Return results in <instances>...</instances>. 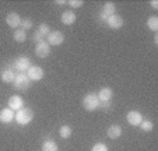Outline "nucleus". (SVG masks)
Segmentation results:
<instances>
[{
  "mask_svg": "<svg viewBox=\"0 0 158 151\" xmlns=\"http://www.w3.org/2000/svg\"><path fill=\"white\" fill-rule=\"evenodd\" d=\"M14 119L17 120L18 124H23V126H25V124H28V123H31V122H32L34 112L30 109V108H21L20 111H17Z\"/></svg>",
  "mask_w": 158,
  "mask_h": 151,
  "instance_id": "f257e3e1",
  "label": "nucleus"
},
{
  "mask_svg": "<svg viewBox=\"0 0 158 151\" xmlns=\"http://www.w3.org/2000/svg\"><path fill=\"white\" fill-rule=\"evenodd\" d=\"M99 104H101V101H99L98 95L94 94V92L87 94L85 97H84V99H83V107H84V109L88 111V112L95 111L97 108L99 107Z\"/></svg>",
  "mask_w": 158,
  "mask_h": 151,
  "instance_id": "f03ea898",
  "label": "nucleus"
},
{
  "mask_svg": "<svg viewBox=\"0 0 158 151\" xmlns=\"http://www.w3.org/2000/svg\"><path fill=\"white\" fill-rule=\"evenodd\" d=\"M30 78L25 73H20V74H15V78H14V87L17 90H25L30 87Z\"/></svg>",
  "mask_w": 158,
  "mask_h": 151,
  "instance_id": "7ed1b4c3",
  "label": "nucleus"
},
{
  "mask_svg": "<svg viewBox=\"0 0 158 151\" xmlns=\"http://www.w3.org/2000/svg\"><path fill=\"white\" fill-rule=\"evenodd\" d=\"M27 76L31 81H39L44 78V70L39 66H31L27 71Z\"/></svg>",
  "mask_w": 158,
  "mask_h": 151,
  "instance_id": "20e7f679",
  "label": "nucleus"
},
{
  "mask_svg": "<svg viewBox=\"0 0 158 151\" xmlns=\"http://www.w3.org/2000/svg\"><path fill=\"white\" fill-rule=\"evenodd\" d=\"M14 67L17 69L20 73H27L28 69L31 67V60L25 56H21L14 62Z\"/></svg>",
  "mask_w": 158,
  "mask_h": 151,
  "instance_id": "39448f33",
  "label": "nucleus"
},
{
  "mask_svg": "<svg viewBox=\"0 0 158 151\" xmlns=\"http://www.w3.org/2000/svg\"><path fill=\"white\" fill-rule=\"evenodd\" d=\"M63 41H64V35H63L60 31H51V32H49V35H48L49 46H51V45L57 46V45L63 44Z\"/></svg>",
  "mask_w": 158,
  "mask_h": 151,
  "instance_id": "423d86ee",
  "label": "nucleus"
},
{
  "mask_svg": "<svg viewBox=\"0 0 158 151\" xmlns=\"http://www.w3.org/2000/svg\"><path fill=\"white\" fill-rule=\"evenodd\" d=\"M51 53V46H49V44L46 41L41 42V44H36V48H35V55L38 57H46L48 55Z\"/></svg>",
  "mask_w": 158,
  "mask_h": 151,
  "instance_id": "0eeeda50",
  "label": "nucleus"
},
{
  "mask_svg": "<svg viewBox=\"0 0 158 151\" xmlns=\"http://www.w3.org/2000/svg\"><path fill=\"white\" fill-rule=\"evenodd\" d=\"M126 119H127V123L131 126H140V123L143 122V115L137 111H130L126 116Z\"/></svg>",
  "mask_w": 158,
  "mask_h": 151,
  "instance_id": "6e6552de",
  "label": "nucleus"
},
{
  "mask_svg": "<svg viewBox=\"0 0 158 151\" xmlns=\"http://www.w3.org/2000/svg\"><path fill=\"white\" fill-rule=\"evenodd\" d=\"M106 24L109 25L110 28H112V30H119V28H122V27H123L125 21H123V18L120 17V15L114 14V15H110V17H108Z\"/></svg>",
  "mask_w": 158,
  "mask_h": 151,
  "instance_id": "1a4fd4ad",
  "label": "nucleus"
},
{
  "mask_svg": "<svg viewBox=\"0 0 158 151\" xmlns=\"http://www.w3.org/2000/svg\"><path fill=\"white\" fill-rule=\"evenodd\" d=\"M21 17L17 14V13H9L6 17V23L10 28H17L21 25Z\"/></svg>",
  "mask_w": 158,
  "mask_h": 151,
  "instance_id": "9d476101",
  "label": "nucleus"
},
{
  "mask_svg": "<svg viewBox=\"0 0 158 151\" xmlns=\"http://www.w3.org/2000/svg\"><path fill=\"white\" fill-rule=\"evenodd\" d=\"M9 108L13 111H20L21 108H24V101L18 95H13L9 98Z\"/></svg>",
  "mask_w": 158,
  "mask_h": 151,
  "instance_id": "9b49d317",
  "label": "nucleus"
},
{
  "mask_svg": "<svg viewBox=\"0 0 158 151\" xmlns=\"http://www.w3.org/2000/svg\"><path fill=\"white\" fill-rule=\"evenodd\" d=\"M14 116H15L14 111L10 109V108H6V109H2V111H0V122H2V123H4V124L13 122Z\"/></svg>",
  "mask_w": 158,
  "mask_h": 151,
  "instance_id": "f8f14e48",
  "label": "nucleus"
},
{
  "mask_svg": "<svg viewBox=\"0 0 158 151\" xmlns=\"http://www.w3.org/2000/svg\"><path fill=\"white\" fill-rule=\"evenodd\" d=\"M98 98L101 102H108V101L112 99V95H114V92H112V88H109V87H104V88L99 90L98 94Z\"/></svg>",
  "mask_w": 158,
  "mask_h": 151,
  "instance_id": "ddd939ff",
  "label": "nucleus"
},
{
  "mask_svg": "<svg viewBox=\"0 0 158 151\" xmlns=\"http://www.w3.org/2000/svg\"><path fill=\"white\" fill-rule=\"evenodd\" d=\"M106 134H108V137H109V139H112V140L119 139V137L122 136V128H120L119 124H112V126L108 129Z\"/></svg>",
  "mask_w": 158,
  "mask_h": 151,
  "instance_id": "4468645a",
  "label": "nucleus"
},
{
  "mask_svg": "<svg viewBox=\"0 0 158 151\" xmlns=\"http://www.w3.org/2000/svg\"><path fill=\"white\" fill-rule=\"evenodd\" d=\"M60 20L64 25H72V24L76 23V14L73 11H64L60 17Z\"/></svg>",
  "mask_w": 158,
  "mask_h": 151,
  "instance_id": "2eb2a0df",
  "label": "nucleus"
},
{
  "mask_svg": "<svg viewBox=\"0 0 158 151\" xmlns=\"http://www.w3.org/2000/svg\"><path fill=\"white\" fill-rule=\"evenodd\" d=\"M115 10H116L115 4L110 3V2H106V3L104 4V10H102V14L106 15V17H110V15L115 14Z\"/></svg>",
  "mask_w": 158,
  "mask_h": 151,
  "instance_id": "dca6fc26",
  "label": "nucleus"
},
{
  "mask_svg": "<svg viewBox=\"0 0 158 151\" xmlns=\"http://www.w3.org/2000/svg\"><path fill=\"white\" fill-rule=\"evenodd\" d=\"M42 151H57V144L53 140H46L42 144Z\"/></svg>",
  "mask_w": 158,
  "mask_h": 151,
  "instance_id": "f3484780",
  "label": "nucleus"
},
{
  "mask_svg": "<svg viewBox=\"0 0 158 151\" xmlns=\"http://www.w3.org/2000/svg\"><path fill=\"white\" fill-rule=\"evenodd\" d=\"M15 78V74L13 73V70H4L3 73H2V80L4 81V83H13Z\"/></svg>",
  "mask_w": 158,
  "mask_h": 151,
  "instance_id": "a211bd4d",
  "label": "nucleus"
},
{
  "mask_svg": "<svg viewBox=\"0 0 158 151\" xmlns=\"http://www.w3.org/2000/svg\"><path fill=\"white\" fill-rule=\"evenodd\" d=\"M147 25H148V28L151 31L157 32L158 31V17L157 15H151V17L148 18V21H147Z\"/></svg>",
  "mask_w": 158,
  "mask_h": 151,
  "instance_id": "6ab92c4d",
  "label": "nucleus"
},
{
  "mask_svg": "<svg viewBox=\"0 0 158 151\" xmlns=\"http://www.w3.org/2000/svg\"><path fill=\"white\" fill-rule=\"evenodd\" d=\"M59 134L62 139H69V137L72 136V128L67 126V124H64V126H62V128L59 129Z\"/></svg>",
  "mask_w": 158,
  "mask_h": 151,
  "instance_id": "aec40b11",
  "label": "nucleus"
},
{
  "mask_svg": "<svg viewBox=\"0 0 158 151\" xmlns=\"http://www.w3.org/2000/svg\"><path fill=\"white\" fill-rule=\"evenodd\" d=\"M14 39L17 42H25V39H27L25 31L24 30H15L14 31Z\"/></svg>",
  "mask_w": 158,
  "mask_h": 151,
  "instance_id": "412c9836",
  "label": "nucleus"
},
{
  "mask_svg": "<svg viewBox=\"0 0 158 151\" xmlns=\"http://www.w3.org/2000/svg\"><path fill=\"white\" fill-rule=\"evenodd\" d=\"M140 128H141V130H144V132H151L152 128H154V124L150 120H143L140 123Z\"/></svg>",
  "mask_w": 158,
  "mask_h": 151,
  "instance_id": "4be33fe9",
  "label": "nucleus"
},
{
  "mask_svg": "<svg viewBox=\"0 0 158 151\" xmlns=\"http://www.w3.org/2000/svg\"><path fill=\"white\" fill-rule=\"evenodd\" d=\"M38 32H41L44 36H48L49 32H51V28H49L48 24H41L38 27Z\"/></svg>",
  "mask_w": 158,
  "mask_h": 151,
  "instance_id": "5701e85b",
  "label": "nucleus"
},
{
  "mask_svg": "<svg viewBox=\"0 0 158 151\" xmlns=\"http://www.w3.org/2000/svg\"><path fill=\"white\" fill-rule=\"evenodd\" d=\"M91 151H108V147L104 143H97V144L91 148Z\"/></svg>",
  "mask_w": 158,
  "mask_h": 151,
  "instance_id": "b1692460",
  "label": "nucleus"
},
{
  "mask_svg": "<svg viewBox=\"0 0 158 151\" xmlns=\"http://www.w3.org/2000/svg\"><path fill=\"white\" fill-rule=\"evenodd\" d=\"M21 27H23V30H30V28H32V21L30 20V18H27V20H23L21 21Z\"/></svg>",
  "mask_w": 158,
  "mask_h": 151,
  "instance_id": "393cba45",
  "label": "nucleus"
},
{
  "mask_svg": "<svg viewBox=\"0 0 158 151\" xmlns=\"http://www.w3.org/2000/svg\"><path fill=\"white\" fill-rule=\"evenodd\" d=\"M67 4H69V6H72V7H74V9H77V7L83 6L84 2H83V0H69V2H67Z\"/></svg>",
  "mask_w": 158,
  "mask_h": 151,
  "instance_id": "a878e982",
  "label": "nucleus"
},
{
  "mask_svg": "<svg viewBox=\"0 0 158 151\" xmlns=\"http://www.w3.org/2000/svg\"><path fill=\"white\" fill-rule=\"evenodd\" d=\"M45 38H46V36H44L41 32H38V31H35V34H34V41H35L36 44H41V42H44Z\"/></svg>",
  "mask_w": 158,
  "mask_h": 151,
  "instance_id": "bb28decb",
  "label": "nucleus"
},
{
  "mask_svg": "<svg viewBox=\"0 0 158 151\" xmlns=\"http://www.w3.org/2000/svg\"><path fill=\"white\" fill-rule=\"evenodd\" d=\"M150 4H151L152 9H158V2H157V0H152V2H151Z\"/></svg>",
  "mask_w": 158,
  "mask_h": 151,
  "instance_id": "cd10ccee",
  "label": "nucleus"
},
{
  "mask_svg": "<svg viewBox=\"0 0 158 151\" xmlns=\"http://www.w3.org/2000/svg\"><path fill=\"white\" fill-rule=\"evenodd\" d=\"M55 3H56V4H66L67 2H64V0H56Z\"/></svg>",
  "mask_w": 158,
  "mask_h": 151,
  "instance_id": "c85d7f7f",
  "label": "nucleus"
}]
</instances>
